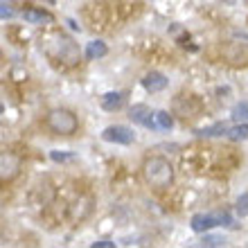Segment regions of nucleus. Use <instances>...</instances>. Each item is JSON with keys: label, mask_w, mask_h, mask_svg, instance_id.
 <instances>
[{"label": "nucleus", "mask_w": 248, "mask_h": 248, "mask_svg": "<svg viewBox=\"0 0 248 248\" xmlns=\"http://www.w3.org/2000/svg\"><path fill=\"white\" fill-rule=\"evenodd\" d=\"M142 86L149 93H160V91H165V88H167V77H165L163 72L151 70V72H147V75H144Z\"/></svg>", "instance_id": "6e6552de"}, {"label": "nucleus", "mask_w": 248, "mask_h": 248, "mask_svg": "<svg viewBox=\"0 0 248 248\" xmlns=\"http://www.w3.org/2000/svg\"><path fill=\"white\" fill-rule=\"evenodd\" d=\"M154 120H156V129H160V131H170L174 126V120H171V115L167 111H156L154 113Z\"/></svg>", "instance_id": "ddd939ff"}, {"label": "nucleus", "mask_w": 248, "mask_h": 248, "mask_svg": "<svg viewBox=\"0 0 248 248\" xmlns=\"http://www.w3.org/2000/svg\"><path fill=\"white\" fill-rule=\"evenodd\" d=\"M46 122L50 126V131L59 133V136H72L79 126L75 113H70L68 108H52V111L47 113Z\"/></svg>", "instance_id": "7ed1b4c3"}, {"label": "nucleus", "mask_w": 248, "mask_h": 248, "mask_svg": "<svg viewBox=\"0 0 248 248\" xmlns=\"http://www.w3.org/2000/svg\"><path fill=\"white\" fill-rule=\"evenodd\" d=\"M237 212L239 215H248V192L237 199Z\"/></svg>", "instance_id": "a211bd4d"}, {"label": "nucleus", "mask_w": 248, "mask_h": 248, "mask_svg": "<svg viewBox=\"0 0 248 248\" xmlns=\"http://www.w3.org/2000/svg\"><path fill=\"white\" fill-rule=\"evenodd\" d=\"M124 104V95L122 93H106L104 97H102V108L108 113H115L120 111Z\"/></svg>", "instance_id": "9d476101"}, {"label": "nucleus", "mask_w": 248, "mask_h": 248, "mask_svg": "<svg viewBox=\"0 0 248 248\" xmlns=\"http://www.w3.org/2000/svg\"><path fill=\"white\" fill-rule=\"evenodd\" d=\"M2 18H12V9H7V5H2Z\"/></svg>", "instance_id": "412c9836"}, {"label": "nucleus", "mask_w": 248, "mask_h": 248, "mask_svg": "<svg viewBox=\"0 0 248 248\" xmlns=\"http://www.w3.org/2000/svg\"><path fill=\"white\" fill-rule=\"evenodd\" d=\"M23 18H25L27 23H32V25H41V23H50L52 16L47 12H43V9H27V12L23 14Z\"/></svg>", "instance_id": "9b49d317"}, {"label": "nucleus", "mask_w": 248, "mask_h": 248, "mask_svg": "<svg viewBox=\"0 0 248 248\" xmlns=\"http://www.w3.org/2000/svg\"><path fill=\"white\" fill-rule=\"evenodd\" d=\"M232 120H237V122H246L248 120V102H242V104H237L235 108H232Z\"/></svg>", "instance_id": "2eb2a0df"}, {"label": "nucleus", "mask_w": 248, "mask_h": 248, "mask_svg": "<svg viewBox=\"0 0 248 248\" xmlns=\"http://www.w3.org/2000/svg\"><path fill=\"white\" fill-rule=\"evenodd\" d=\"M201 244H203V246H223V244H226V239H223V237H219V235H205Z\"/></svg>", "instance_id": "f3484780"}, {"label": "nucleus", "mask_w": 248, "mask_h": 248, "mask_svg": "<svg viewBox=\"0 0 248 248\" xmlns=\"http://www.w3.org/2000/svg\"><path fill=\"white\" fill-rule=\"evenodd\" d=\"M201 136H221V133H228V126L223 122H219V124H212V126H208V129H203V131H199Z\"/></svg>", "instance_id": "dca6fc26"}, {"label": "nucleus", "mask_w": 248, "mask_h": 248, "mask_svg": "<svg viewBox=\"0 0 248 248\" xmlns=\"http://www.w3.org/2000/svg\"><path fill=\"white\" fill-rule=\"evenodd\" d=\"M18 170H20V160L14 156V154L5 151V154L0 156V178H2V183L14 181L16 174H18Z\"/></svg>", "instance_id": "0eeeda50"}, {"label": "nucleus", "mask_w": 248, "mask_h": 248, "mask_svg": "<svg viewBox=\"0 0 248 248\" xmlns=\"http://www.w3.org/2000/svg\"><path fill=\"white\" fill-rule=\"evenodd\" d=\"M142 176L151 187H167L174 181V167L163 156H149L142 163Z\"/></svg>", "instance_id": "f257e3e1"}, {"label": "nucleus", "mask_w": 248, "mask_h": 248, "mask_svg": "<svg viewBox=\"0 0 248 248\" xmlns=\"http://www.w3.org/2000/svg\"><path fill=\"white\" fill-rule=\"evenodd\" d=\"M43 2H47V5H54V0H43Z\"/></svg>", "instance_id": "4be33fe9"}, {"label": "nucleus", "mask_w": 248, "mask_h": 248, "mask_svg": "<svg viewBox=\"0 0 248 248\" xmlns=\"http://www.w3.org/2000/svg\"><path fill=\"white\" fill-rule=\"evenodd\" d=\"M221 54L226 61L232 65H246L248 63V46L246 43H228L221 47Z\"/></svg>", "instance_id": "423d86ee"}, {"label": "nucleus", "mask_w": 248, "mask_h": 248, "mask_svg": "<svg viewBox=\"0 0 248 248\" xmlns=\"http://www.w3.org/2000/svg\"><path fill=\"white\" fill-rule=\"evenodd\" d=\"M102 138L106 142H115V144H131L136 140V133L129 129V126H122V124H115V126H106L102 131Z\"/></svg>", "instance_id": "39448f33"}, {"label": "nucleus", "mask_w": 248, "mask_h": 248, "mask_svg": "<svg viewBox=\"0 0 248 248\" xmlns=\"http://www.w3.org/2000/svg\"><path fill=\"white\" fill-rule=\"evenodd\" d=\"M50 158H52L54 163H63V160H72V154H61V151H52V154H50Z\"/></svg>", "instance_id": "6ab92c4d"}, {"label": "nucleus", "mask_w": 248, "mask_h": 248, "mask_svg": "<svg viewBox=\"0 0 248 248\" xmlns=\"http://www.w3.org/2000/svg\"><path fill=\"white\" fill-rule=\"evenodd\" d=\"M230 223H232V217L228 212H219V215H194L189 226L194 232H205L215 226H230Z\"/></svg>", "instance_id": "20e7f679"}, {"label": "nucleus", "mask_w": 248, "mask_h": 248, "mask_svg": "<svg viewBox=\"0 0 248 248\" xmlns=\"http://www.w3.org/2000/svg\"><path fill=\"white\" fill-rule=\"evenodd\" d=\"M108 52V47H106L104 41H91L88 47H86V59H99V57H104Z\"/></svg>", "instance_id": "f8f14e48"}, {"label": "nucleus", "mask_w": 248, "mask_h": 248, "mask_svg": "<svg viewBox=\"0 0 248 248\" xmlns=\"http://www.w3.org/2000/svg\"><path fill=\"white\" fill-rule=\"evenodd\" d=\"M226 136H228L230 140H235V142L248 140V124H237V126L228 129V133H226Z\"/></svg>", "instance_id": "4468645a"}, {"label": "nucleus", "mask_w": 248, "mask_h": 248, "mask_svg": "<svg viewBox=\"0 0 248 248\" xmlns=\"http://www.w3.org/2000/svg\"><path fill=\"white\" fill-rule=\"evenodd\" d=\"M131 120L138 124H142V126H147V129H156L154 113H151L147 106H133V108H131Z\"/></svg>", "instance_id": "1a4fd4ad"}, {"label": "nucleus", "mask_w": 248, "mask_h": 248, "mask_svg": "<svg viewBox=\"0 0 248 248\" xmlns=\"http://www.w3.org/2000/svg\"><path fill=\"white\" fill-rule=\"evenodd\" d=\"M93 248H115V244L102 239V242H95V244H93Z\"/></svg>", "instance_id": "aec40b11"}, {"label": "nucleus", "mask_w": 248, "mask_h": 248, "mask_svg": "<svg viewBox=\"0 0 248 248\" xmlns=\"http://www.w3.org/2000/svg\"><path fill=\"white\" fill-rule=\"evenodd\" d=\"M47 52L52 54L57 61H63L65 65H75L79 63V47L77 43L72 39H68V36H54L52 43L47 46Z\"/></svg>", "instance_id": "f03ea898"}]
</instances>
